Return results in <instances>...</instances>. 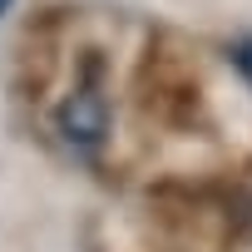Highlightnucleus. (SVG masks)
I'll return each mask as SVG.
<instances>
[{
    "label": "nucleus",
    "mask_w": 252,
    "mask_h": 252,
    "mask_svg": "<svg viewBox=\"0 0 252 252\" xmlns=\"http://www.w3.org/2000/svg\"><path fill=\"white\" fill-rule=\"evenodd\" d=\"M60 134H64V144H74L84 154H94L104 144V134H109V104H104L99 89H74L60 104Z\"/></svg>",
    "instance_id": "1"
},
{
    "label": "nucleus",
    "mask_w": 252,
    "mask_h": 252,
    "mask_svg": "<svg viewBox=\"0 0 252 252\" xmlns=\"http://www.w3.org/2000/svg\"><path fill=\"white\" fill-rule=\"evenodd\" d=\"M232 60H237V69H242V79L252 84V40H242V45L232 50Z\"/></svg>",
    "instance_id": "2"
},
{
    "label": "nucleus",
    "mask_w": 252,
    "mask_h": 252,
    "mask_svg": "<svg viewBox=\"0 0 252 252\" xmlns=\"http://www.w3.org/2000/svg\"><path fill=\"white\" fill-rule=\"evenodd\" d=\"M10 5H15V0H0V15H5V10H10Z\"/></svg>",
    "instance_id": "3"
}]
</instances>
